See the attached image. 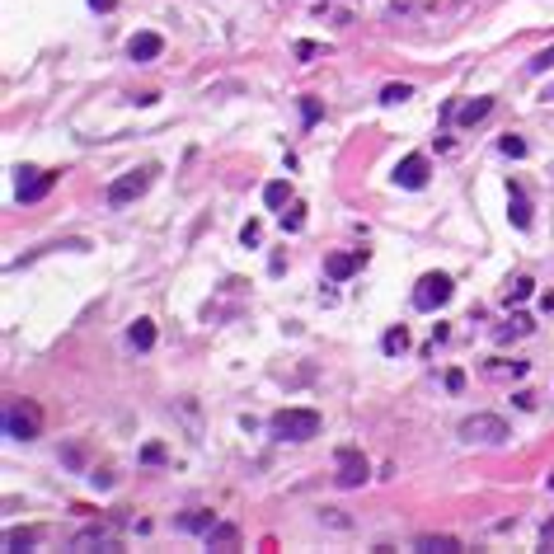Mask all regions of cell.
Here are the masks:
<instances>
[{
    "mask_svg": "<svg viewBox=\"0 0 554 554\" xmlns=\"http://www.w3.org/2000/svg\"><path fill=\"white\" fill-rule=\"evenodd\" d=\"M268 428H272V437H282V441H310V437H319L324 419H319L315 409H277Z\"/></svg>",
    "mask_w": 554,
    "mask_h": 554,
    "instance_id": "cell-1",
    "label": "cell"
},
{
    "mask_svg": "<svg viewBox=\"0 0 554 554\" xmlns=\"http://www.w3.org/2000/svg\"><path fill=\"white\" fill-rule=\"evenodd\" d=\"M38 432H43V409H38L34 399H10V404H5V437L34 441Z\"/></svg>",
    "mask_w": 554,
    "mask_h": 554,
    "instance_id": "cell-2",
    "label": "cell"
},
{
    "mask_svg": "<svg viewBox=\"0 0 554 554\" xmlns=\"http://www.w3.org/2000/svg\"><path fill=\"white\" fill-rule=\"evenodd\" d=\"M461 437L465 441H508L512 437V428L503 419H498V414H470V419H461Z\"/></svg>",
    "mask_w": 554,
    "mask_h": 554,
    "instance_id": "cell-3",
    "label": "cell"
},
{
    "mask_svg": "<svg viewBox=\"0 0 554 554\" xmlns=\"http://www.w3.org/2000/svg\"><path fill=\"white\" fill-rule=\"evenodd\" d=\"M451 277L446 272H428V277H419V287H414V306L419 310H437V306H446L451 301Z\"/></svg>",
    "mask_w": 554,
    "mask_h": 554,
    "instance_id": "cell-4",
    "label": "cell"
},
{
    "mask_svg": "<svg viewBox=\"0 0 554 554\" xmlns=\"http://www.w3.org/2000/svg\"><path fill=\"white\" fill-rule=\"evenodd\" d=\"M150 174L155 170H127V174H118L113 183H108V207H127V202H136L141 193L150 188Z\"/></svg>",
    "mask_w": 554,
    "mask_h": 554,
    "instance_id": "cell-5",
    "label": "cell"
},
{
    "mask_svg": "<svg viewBox=\"0 0 554 554\" xmlns=\"http://www.w3.org/2000/svg\"><path fill=\"white\" fill-rule=\"evenodd\" d=\"M334 484H339V488L366 484V456L357 451V446H343V451H339V475H334Z\"/></svg>",
    "mask_w": 554,
    "mask_h": 554,
    "instance_id": "cell-6",
    "label": "cell"
},
{
    "mask_svg": "<svg viewBox=\"0 0 554 554\" xmlns=\"http://www.w3.org/2000/svg\"><path fill=\"white\" fill-rule=\"evenodd\" d=\"M362 263H366V249H352V254H329V259H324V277H329V282H348Z\"/></svg>",
    "mask_w": 554,
    "mask_h": 554,
    "instance_id": "cell-7",
    "label": "cell"
},
{
    "mask_svg": "<svg viewBox=\"0 0 554 554\" xmlns=\"http://www.w3.org/2000/svg\"><path fill=\"white\" fill-rule=\"evenodd\" d=\"M19 202H38V198H47L52 193V183H57V174H47V170H19Z\"/></svg>",
    "mask_w": 554,
    "mask_h": 554,
    "instance_id": "cell-8",
    "label": "cell"
},
{
    "mask_svg": "<svg viewBox=\"0 0 554 554\" xmlns=\"http://www.w3.org/2000/svg\"><path fill=\"white\" fill-rule=\"evenodd\" d=\"M395 183L399 188H423L428 183V155H404L395 165Z\"/></svg>",
    "mask_w": 554,
    "mask_h": 554,
    "instance_id": "cell-9",
    "label": "cell"
},
{
    "mask_svg": "<svg viewBox=\"0 0 554 554\" xmlns=\"http://www.w3.org/2000/svg\"><path fill=\"white\" fill-rule=\"evenodd\" d=\"M160 52H165V38H160V34H136L132 43H127V57L141 61V66H146V61H155Z\"/></svg>",
    "mask_w": 554,
    "mask_h": 554,
    "instance_id": "cell-10",
    "label": "cell"
},
{
    "mask_svg": "<svg viewBox=\"0 0 554 554\" xmlns=\"http://www.w3.org/2000/svg\"><path fill=\"white\" fill-rule=\"evenodd\" d=\"M488 113H493V99H488V94H479V99H465L461 108H456V123H461V127H475V123H484Z\"/></svg>",
    "mask_w": 554,
    "mask_h": 554,
    "instance_id": "cell-11",
    "label": "cell"
},
{
    "mask_svg": "<svg viewBox=\"0 0 554 554\" xmlns=\"http://www.w3.org/2000/svg\"><path fill=\"white\" fill-rule=\"evenodd\" d=\"M508 216H512V226H517V230L531 226V202H526L521 183H508Z\"/></svg>",
    "mask_w": 554,
    "mask_h": 554,
    "instance_id": "cell-12",
    "label": "cell"
},
{
    "mask_svg": "<svg viewBox=\"0 0 554 554\" xmlns=\"http://www.w3.org/2000/svg\"><path fill=\"white\" fill-rule=\"evenodd\" d=\"M127 343H132L136 352H150L155 348V319H136V324L127 329Z\"/></svg>",
    "mask_w": 554,
    "mask_h": 554,
    "instance_id": "cell-13",
    "label": "cell"
},
{
    "mask_svg": "<svg viewBox=\"0 0 554 554\" xmlns=\"http://www.w3.org/2000/svg\"><path fill=\"white\" fill-rule=\"evenodd\" d=\"M287 202H292V183H287V179H272V183H263V207H272V212H282Z\"/></svg>",
    "mask_w": 554,
    "mask_h": 554,
    "instance_id": "cell-14",
    "label": "cell"
},
{
    "mask_svg": "<svg viewBox=\"0 0 554 554\" xmlns=\"http://www.w3.org/2000/svg\"><path fill=\"white\" fill-rule=\"evenodd\" d=\"M414 550H428V554H456V550H461V540H456V535H419V540H414Z\"/></svg>",
    "mask_w": 554,
    "mask_h": 554,
    "instance_id": "cell-15",
    "label": "cell"
},
{
    "mask_svg": "<svg viewBox=\"0 0 554 554\" xmlns=\"http://www.w3.org/2000/svg\"><path fill=\"white\" fill-rule=\"evenodd\" d=\"M90 545H99V550H118V540L103 531V526H90V531L76 535V550H90Z\"/></svg>",
    "mask_w": 554,
    "mask_h": 554,
    "instance_id": "cell-16",
    "label": "cell"
},
{
    "mask_svg": "<svg viewBox=\"0 0 554 554\" xmlns=\"http://www.w3.org/2000/svg\"><path fill=\"white\" fill-rule=\"evenodd\" d=\"M235 540H240V531L230 526V521H221V526L207 531V545H212V550H235Z\"/></svg>",
    "mask_w": 554,
    "mask_h": 554,
    "instance_id": "cell-17",
    "label": "cell"
},
{
    "mask_svg": "<svg viewBox=\"0 0 554 554\" xmlns=\"http://www.w3.org/2000/svg\"><path fill=\"white\" fill-rule=\"evenodd\" d=\"M531 315H521V310H517V315H512L508 319V324H503V329H498V339H503V343H508V339H521V334H531Z\"/></svg>",
    "mask_w": 554,
    "mask_h": 554,
    "instance_id": "cell-18",
    "label": "cell"
},
{
    "mask_svg": "<svg viewBox=\"0 0 554 554\" xmlns=\"http://www.w3.org/2000/svg\"><path fill=\"white\" fill-rule=\"evenodd\" d=\"M381 348L395 357V352H404L409 348V329L404 324H395V329H385V339H381Z\"/></svg>",
    "mask_w": 554,
    "mask_h": 554,
    "instance_id": "cell-19",
    "label": "cell"
},
{
    "mask_svg": "<svg viewBox=\"0 0 554 554\" xmlns=\"http://www.w3.org/2000/svg\"><path fill=\"white\" fill-rule=\"evenodd\" d=\"M179 526H183V531H212V526H216V517H212V512H188V517H179Z\"/></svg>",
    "mask_w": 554,
    "mask_h": 554,
    "instance_id": "cell-20",
    "label": "cell"
},
{
    "mask_svg": "<svg viewBox=\"0 0 554 554\" xmlns=\"http://www.w3.org/2000/svg\"><path fill=\"white\" fill-rule=\"evenodd\" d=\"M34 540H38V531H29V526H24V531H19V526L5 531V550H29Z\"/></svg>",
    "mask_w": 554,
    "mask_h": 554,
    "instance_id": "cell-21",
    "label": "cell"
},
{
    "mask_svg": "<svg viewBox=\"0 0 554 554\" xmlns=\"http://www.w3.org/2000/svg\"><path fill=\"white\" fill-rule=\"evenodd\" d=\"M404 99H414V85H404V80H399V85H385V90H381V103H404Z\"/></svg>",
    "mask_w": 554,
    "mask_h": 554,
    "instance_id": "cell-22",
    "label": "cell"
},
{
    "mask_svg": "<svg viewBox=\"0 0 554 554\" xmlns=\"http://www.w3.org/2000/svg\"><path fill=\"white\" fill-rule=\"evenodd\" d=\"M301 226H306V207L292 202V207L282 212V230H301Z\"/></svg>",
    "mask_w": 554,
    "mask_h": 554,
    "instance_id": "cell-23",
    "label": "cell"
},
{
    "mask_svg": "<svg viewBox=\"0 0 554 554\" xmlns=\"http://www.w3.org/2000/svg\"><path fill=\"white\" fill-rule=\"evenodd\" d=\"M531 292H535L531 277H512V282H508V301H526Z\"/></svg>",
    "mask_w": 554,
    "mask_h": 554,
    "instance_id": "cell-24",
    "label": "cell"
},
{
    "mask_svg": "<svg viewBox=\"0 0 554 554\" xmlns=\"http://www.w3.org/2000/svg\"><path fill=\"white\" fill-rule=\"evenodd\" d=\"M498 150H503V155H512V160H521V155H526V141H521V136H503V141H498Z\"/></svg>",
    "mask_w": 554,
    "mask_h": 554,
    "instance_id": "cell-25",
    "label": "cell"
},
{
    "mask_svg": "<svg viewBox=\"0 0 554 554\" xmlns=\"http://www.w3.org/2000/svg\"><path fill=\"white\" fill-rule=\"evenodd\" d=\"M554 66V47H545V52H535V57H531V71H535V76H540V71H550Z\"/></svg>",
    "mask_w": 554,
    "mask_h": 554,
    "instance_id": "cell-26",
    "label": "cell"
},
{
    "mask_svg": "<svg viewBox=\"0 0 554 554\" xmlns=\"http://www.w3.org/2000/svg\"><path fill=\"white\" fill-rule=\"evenodd\" d=\"M319 521H329V526H339V531H348V517H343L339 508H324V512H319Z\"/></svg>",
    "mask_w": 554,
    "mask_h": 554,
    "instance_id": "cell-27",
    "label": "cell"
},
{
    "mask_svg": "<svg viewBox=\"0 0 554 554\" xmlns=\"http://www.w3.org/2000/svg\"><path fill=\"white\" fill-rule=\"evenodd\" d=\"M259 235H263V226H259V221H245V230H240V240H245V245H259Z\"/></svg>",
    "mask_w": 554,
    "mask_h": 554,
    "instance_id": "cell-28",
    "label": "cell"
},
{
    "mask_svg": "<svg viewBox=\"0 0 554 554\" xmlns=\"http://www.w3.org/2000/svg\"><path fill=\"white\" fill-rule=\"evenodd\" d=\"M141 461H146V465H160V461H165V446H160V441H150L146 451H141Z\"/></svg>",
    "mask_w": 554,
    "mask_h": 554,
    "instance_id": "cell-29",
    "label": "cell"
},
{
    "mask_svg": "<svg viewBox=\"0 0 554 554\" xmlns=\"http://www.w3.org/2000/svg\"><path fill=\"white\" fill-rule=\"evenodd\" d=\"M301 118H306V123H319V103L315 99H301Z\"/></svg>",
    "mask_w": 554,
    "mask_h": 554,
    "instance_id": "cell-30",
    "label": "cell"
},
{
    "mask_svg": "<svg viewBox=\"0 0 554 554\" xmlns=\"http://www.w3.org/2000/svg\"><path fill=\"white\" fill-rule=\"evenodd\" d=\"M296 57H301V61H310V57H319V43H296Z\"/></svg>",
    "mask_w": 554,
    "mask_h": 554,
    "instance_id": "cell-31",
    "label": "cell"
},
{
    "mask_svg": "<svg viewBox=\"0 0 554 554\" xmlns=\"http://www.w3.org/2000/svg\"><path fill=\"white\" fill-rule=\"evenodd\" d=\"M446 390H451V395H456V390H465V371H446Z\"/></svg>",
    "mask_w": 554,
    "mask_h": 554,
    "instance_id": "cell-32",
    "label": "cell"
},
{
    "mask_svg": "<svg viewBox=\"0 0 554 554\" xmlns=\"http://www.w3.org/2000/svg\"><path fill=\"white\" fill-rule=\"evenodd\" d=\"M512 399H517V409H535V395H531V390H517Z\"/></svg>",
    "mask_w": 554,
    "mask_h": 554,
    "instance_id": "cell-33",
    "label": "cell"
},
{
    "mask_svg": "<svg viewBox=\"0 0 554 554\" xmlns=\"http://www.w3.org/2000/svg\"><path fill=\"white\" fill-rule=\"evenodd\" d=\"M90 10H99V14H113V10H118V0H90Z\"/></svg>",
    "mask_w": 554,
    "mask_h": 554,
    "instance_id": "cell-34",
    "label": "cell"
},
{
    "mask_svg": "<svg viewBox=\"0 0 554 554\" xmlns=\"http://www.w3.org/2000/svg\"><path fill=\"white\" fill-rule=\"evenodd\" d=\"M90 479H94V488H108V484H113V475H108V470H94Z\"/></svg>",
    "mask_w": 554,
    "mask_h": 554,
    "instance_id": "cell-35",
    "label": "cell"
},
{
    "mask_svg": "<svg viewBox=\"0 0 554 554\" xmlns=\"http://www.w3.org/2000/svg\"><path fill=\"white\" fill-rule=\"evenodd\" d=\"M545 99H554V85H550V94H545Z\"/></svg>",
    "mask_w": 554,
    "mask_h": 554,
    "instance_id": "cell-36",
    "label": "cell"
}]
</instances>
